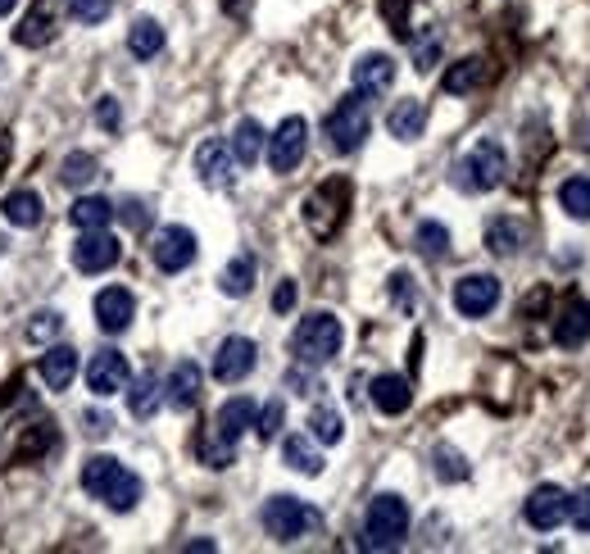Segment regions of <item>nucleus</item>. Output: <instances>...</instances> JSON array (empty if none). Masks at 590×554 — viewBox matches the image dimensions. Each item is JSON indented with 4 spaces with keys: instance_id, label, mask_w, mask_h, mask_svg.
I'll return each mask as SVG.
<instances>
[{
    "instance_id": "nucleus-1",
    "label": "nucleus",
    "mask_w": 590,
    "mask_h": 554,
    "mask_svg": "<svg viewBox=\"0 0 590 554\" xmlns=\"http://www.w3.org/2000/svg\"><path fill=\"white\" fill-rule=\"evenodd\" d=\"M82 491L91 495V500H101L105 510H114V514H132L136 505H141V477L132 473V469H123L114 455H91L87 464H82Z\"/></svg>"
},
{
    "instance_id": "nucleus-2",
    "label": "nucleus",
    "mask_w": 590,
    "mask_h": 554,
    "mask_svg": "<svg viewBox=\"0 0 590 554\" xmlns=\"http://www.w3.org/2000/svg\"><path fill=\"white\" fill-rule=\"evenodd\" d=\"M340 345H346V328H340L336 314H309L301 319V328H295L291 336V350H295V364H305V369H323L340 355Z\"/></svg>"
},
{
    "instance_id": "nucleus-3",
    "label": "nucleus",
    "mask_w": 590,
    "mask_h": 554,
    "mask_svg": "<svg viewBox=\"0 0 590 554\" xmlns=\"http://www.w3.org/2000/svg\"><path fill=\"white\" fill-rule=\"evenodd\" d=\"M405 536H409V505L396 495V491H382V495H373V505H368V514H364V550H396V545H405Z\"/></svg>"
},
{
    "instance_id": "nucleus-4",
    "label": "nucleus",
    "mask_w": 590,
    "mask_h": 554,
    "mask_svg": "<svg viewBox=\"0 0 590 554\" xmlns=\"http://www.w3.org/2000/svg\"><path fill=\"white\" fill-rule=\"evenodd\" d=\"M509 173V155H505V145L500 141H477L468 155L455 164V187L459 191H496Z\"/></svg>"
},
{
    "instance_id": "nucleus-5",
    "label": "nucleus",
    "mask_w": 590,
    "mask_h": 554,
    "mask_svg": "<svg viewBox=\"0 0 590 554\" xmlns=\"http://www.w3.org/2000/svg\"><path fill=\"white\" fill-rule=\"evenodd\" d=\"M260 523H264V532L273 541H286L291 545V541L318 532L323 527V514L314 505H305V500H295V495H273L268 505H264V514H260Z\"/></svg>"
},
{
    "instance_id": "nucleus-6",
    "label": "nucleus",
    "mask_w": 590,
    "mask_h": 554,
    "mask_svg": "<svg viewBox=\"0 0 590 554\" xmlns=\"http://www.w3.org/2000/svg\"><path fill=\"white\" fill-rule=\"evenodd\" d=\"M368 128H373V119H368V100L355 91V95H346V100H340V105L327 114L323 137H327V145L336 150V155H355V150L368 141Z\"/></svg>"
},
{
    "instance_id": "nucleus-7",
    "label": "nucleus",
    "mask_w": 590,
    "mask_h": 554,
    "mask_svg": "<svg viewBox=\"0 0 590 554\" xmlns=\"http://www.w3.org/2000/svg\"><path fill=\"white\" fill-rule=\"evenodd\" d=\"M346 205H350V182H346V178L323 182L318 191L305 195V228H309L318 241L336 236V228L346 223Z\"/></svg>"
},
{
    "instance_id": "nucleus-8",
    "label": "nucleus",
    "mask_w": 590,
    "mask_h": 554,
    "mask_svg": "<svg viewBox=\"0 0 590 554\" xmlns=\"http://www.w3.org/2000/svg\"><path fill=\"white\" fill-rule=\"evenodd\" d=\"M264 145H268V169L273 173H295L305 160V145H309V123L301 114H291V119L277 123V132Z\"/></svg>"
},
{
    "instance_id": "nucleus-9",
    "label": "nucleus",
    "mask_w": 590,
    "mask_h": 554,
    "mask_svg": "<svg viewBox=\"0 0 590 554\" xmlns=\"http://www.w3.org/2000/svg\"><path fill=\"white\" fill-rule=\"evenodd\" d=\"M119 255H123L119 236H110L105 228H91V232H82L78 245H73V269H78V273H110V269L119 264Z\"/></svg>"
},
{
    "instance_id": "nucleus-10",
    "label": "nucleus",
    "mask_w": 590,
    "mask_h": 554,
    "mask_svg": "<svg viewBox=\"0 0 590 554\" xmlns=\"http://www.w3.org/2000/svg\"><path fill=\"white\" fill-rule=\"evenodd\" d=\"M568 491L563 486H555V482H546V486H536L531 495H527V505H522V518L536 527V532H555L559 523H568Z\"/></svg>"
},
{
    "instance_id": "nucleus-11",
    "label": "nucleus",
    "mask_w": 590,
    "mask_h": 554,
    "mask_svg": "<svg viewBox=\"0 0 590 554\" xmlns=\"http://www.w3.org/2000/svg\"><path fill=\"white\" fill-rule=\"evenodd\" d=\"M195 232L191 228H182V223H169L164 232H155V245H151V255H155V264L164 269V273H182V269H191L195 264Z\"/></svg>"
},
{
    "instance_id": "nucleus-12",
    "label": "nucleus",
    "mask_w": 590,
    "mask_h": 554,
    "mask_svg": "<svg viewBox=\"0 0 590 554\" xmlns=\"http://www.w3.org/2000/svg\"><path fill=\"white\" fill-rule=\"evenodd\" d=\"M496 305H500V282L490 273H468L455 282V310L464 319H486Z\"/></svg>"
},
{
    "instance_id": "nucleus-13",
    "label": "nucleus",
    "mask_w": 590,
    "mask_h": 554,
    "mask_svg": "<svg viewBox=\"0 0 590 554\" xmlns=\"http://www.w3.org/2000/svg\"><path fill=\"white\" fill-rule=\"evenodd\" d=\"M128 382H132V369H128V360L119 355V350H95L91 364H87V391L105 400V395L128 391Z\"/></svg>"
},
{
    "instance_id": "nucleus-14",
    "label": "nucleus",
    "mask_w": 590,
    "mask_h": 554,
    "mask_svg": "<svg viewBox=\"0 0 590 554\" xmlns=\"http://www.w3.org/2000/svg\"><path fill=\"white\" fill-rule=\"evenodd\" d=\"M255 364H260L255 341H251V336H227V341L218 345V355H214V377L232 386V382H241V377H251Z\"/></svg>"
},
{
    "instance_id": "nucleus-15",
    "label": "nucleus",
    "mask_w": 590,
    "mask_h": 554,
    "mask_svg": "<svg viewBox=\"0 0 590 554\" xmlns=\"http://www.w3.org/2000/svg\"><path fill=\"white\" fill-rule=\"evenodd\" d=\"M132 314H136V300L128 286H105L101 295H95V323H101V332L119 336L132 328Z\"/></svg>"
},
{
    "instance_id": "nucleus-16",
    "label": "nucleus",
    "mask_w": 590,
    "mask_h": 554,
    "mask_svg": "<svg viewBox=\"0 0 590 554\" xmlns=\"http://www.w3.org/2000/svg\"><path fill=\"white\" fill-rule=\"evenodd\" d=\"M368 395H373V410L377 414H409V405H414V386H409V377H400V373H382V377H373L368 382Z\"/></svg>"
},
{
    "instance_id": "nucleus-17",
    "label": "nucleus",
    "mask_w": 590,
    "mask_h": 554,
    "mask_svg": "<svg viewBox=\"0 0 590 554\" xmlns=\"http://www.w3.org/2000/svg\"><path fill=\"white\" fill-rule=\"evenodd\" d=\"M201 391H205V373H201V364H191V360H182V364L169 373V382H164V400H169L177 414L195 410Z\"/></svg>"
},
{
    "instance_id": "nucleus-18",
    "label": "nucleus",
    "mask_w": 590,
    "mask_h": 554,
    "mask_svg": "<svg viewBox=\"0 0 590 554\" xmlns=\"http://www.w3.org/2000/svg\"><path fill=\"white\" fill-rule=\"evenodd\" d=\"M350 78H355L359 95H386L390 87H396V60L382 56V50H373V56H359Z\"/></svg>"
},
{
    "instance_id": "nucleus-19",
    "label": "nucleus",
    "mask_w": 590,
    "mask_h": 554,
    "mask_svg": "<svg viewBox=\"0 0 590 554\" xmlns=\"http://www.w3.org/2000/svg\"><path fill=\"white\" fill-rule=\"evenodd\" d=\"M232 145L227 141H205L201 150H195V178H201L205 187H214V191H223L227 182H232Z\"/></svg>"
},
{
    "instance_id": "nucleus-20",
    "label": "nucleus",
    "mask_w": 590,
    "mask_h": 554,
    "mask_svg": "<svg viewBox=\"0 0 590 554\" xmlns=\"http://www.w3.org/2000/svg\"><path fill=\"white\" fill-rule=\"evenodd\" d=\"M555 341H559L563 350H577V345L590 341V300L572 295L568 305L559 310V319H555Z\"/></svg>"
},
{
    "instance_id": "nucleus-21",
    "label": "nucleus",
    "mask_w": 590,
    "mask_h": 554,
    "mask_svg": "<svg viewBox=\"0 0 590 554\" xmlns=\"http://www.w3.org/2000/svg\"><path fill=\"white\" fill-rule=\"evenodd\" d=\"M255 400H245V395H232L227 400V405L218 410V419H214V436H223L227 445H236L245 432H251L255 427Z\"/></svg>"
},
{
    "instance_id": "nucleus-22",
    "label": "nucleus",
    "mask_w": 590,
    "mask_h": 554,
    "mask_svg": "<svg viewBox=\"0 0 590 554\" xmlns=\"http://www.w3.org/2000/svg\"><path fill=\"white\" fill-rule=\"evenodd\" d=\"M386 128H390V137H396V141H418L423 128H427V100H418V95L396 100L390 114H386Z\"/></svg>"
},
{
    "instance_id": "nucleus-23",
    "label": "nucleus",
    "mask_w": 590,
    "mask_h": 554,
    "mask_svg": "<svg viewBox=\"0 0 590 554\" xmlns=\"http://www.w3.org/2000/svg\"><path fill=\"white\" fill-rule=\"evenodd\" d=\"M37 373L51 391H64L73 382V373H78V350L51 341V345H45V355H41V364H37Z\"/></svg>"
},
{
    "instance_id": "nucleus-24",
    "label": "nucleus",
    "mask_w": 590,
    "mask_h": 554,
    "mask_svg": "<svg viewBox=\"0 0 590 554\" xmlns=\"http://www.w3.org/2000/svg\"><path fill=\"white\" fill-rule=\"evenodd\" d=\"M527 245V223L513 219V214H500V219H490L486 223V250L490 255H518V250Z\"/></svg>"
},
{
    "instance_id": "nucleus-25",
    "label": "nucleus",
    "mask_w": 590,
    "mask_h": 554,
    "mask_svg": "<svg viewBox=\"0 0 590 554\" xmlns=\"http://www.w3.org/2000/svg\"><path fill=\"white\" fill-rule=\"evenodd\" d=\"M264 128L255 123V119H241L236 123V132H232V160L241 164V169H251L260 155H264Z\"/></svg>"
},
{
    "instance_id": "nucleus-26",
    "label": "nucleus",
    "mask_w": 590,
    "mask_h": 554,
    "mask_svg": "<svg viewBox=\"0 0 590 554\" xmlns=\"http://www.w3.org/2000/svg\"><path fill=\"white\" fill-rule=\"evenodd\" d=\"M0 210H6V219L14 228H37L41 223V195L28 191V187H19V191H10L6 200H0Z\"/></svg>"
},
{
    "instance_id": "nucleus-27",
    "label": "nucleus",
    "mask_w": 590,
    "mask_h": 554,
    "mask_svg": "<svg viewBox=\"0 0 590 554\" xmlns=\"http://www.w3.org/2000/svg\"><path fill=\"white\" fill-rule=\"evenodd\" d=\"M51 37H55V14L45 10V6H37V10L14 28V46H28V50H41Z\"/></svg>"
},
{
    "instance_id": "nucleus-28",
    "label": "nucleus",
    "mask_w": 590,
    "mask_h": 554,
    "mask_svg": "<svg viewBox=\"0 0 590 554\" xmlns=\"http://www.w3.org/2000/svg\"><path fill=\"white\" fill-rule=\"evenodd\" d=\"M481 82H486V60H481V56L450 64V69H446V78H440V87H446L450 95H468V91H477Z\"/></svg>"
},
{
    "instance_id": "nucleus-29",
    "label": "nucleus",
    "mask_w": 590,
    "mask_h": 554,
    "mask_svg": "<svg viewBox=\"0 0 590 554\" xmlns=\"http://www.w3.org/2000/svg\"><path fill=\"white\" fill-rule=\"evenodd\" d=\"M128 50H132L136 60H155L160 50H164V28L155 19H136L128 28Z\"/></svg>"
},
{
    "instance_id": "nucleus-30",
    "label": "nucleus",
    "mask_w": 590,
    "mask_h": 554,
    "mask_svg": "<svg viewBox=\"0 0 590 554\" xmlns=\"http://www.w3.org/2000/svg\"><path fill=\"white\" fill-rule=\"evenodd\" d=\"M282 460H286L295 473H305V477H318V473H323V455L309 445V436H286V441H282Z\"/></svg>"
},
{
    "instance_id": "nucleus-31",
    "label": "nucleus",
    "mask_w": 590,
    "mask_h": 554,
    "mask_svg": "<svg viewBox=\"0 0 590 554\" xmlns=\"http://www.w3.org/2000/svg\"><path fill=\"white\" fill-rule=\"evenodd\" d=\"M218 286H223V295H251L255 291V255H245V250H241V255L223 269V278H218Z\"/></svg>"
},
{
    "instance_id": "nucleus-32",
    "label": "nucleus",
    "mask_w": 590,
    "mask_h": 554,
    "mask_svg": "<svg viewBox=\"0 0 590 554\" xmlns=\"http://www.w3.org/2000/svg\"><path fill=\"white\" fill-rule=\"evenodd\" d=\"M69 219L82 228V232H91V228H110V219H114V205L105 195H82L78 205L69 210Z\"/></svg>"
},
{
    "instance_id": "nucleus-33",
    "label": "nucleus",
    "mask_w": 590,
    "mask_h": 554,
    "mask_svg": "<svg viewBox=\"0 0 590 554\" xmlns=\"http://www.w3.org/2000/svg\"><path fill=\"white\" fill-rule=\"evenodd\" d=\"M128 386H132V382H128ZM160 400H164V391H160V373H141L136 386H132V395H128V405H132L136 419H151V414L160 410Z\"/></svg>"
},
{
    "instance_id": "nucleus-34",
    "label": "nucleus",
    "mask_w": 590,
    "mask_h": 554,
    "mask_svg": "<svg viewBox=\"0 0 590 554\" xmlns=\"http://www.w3.org/2000/svg\"><path fill=\"white\" fill-rule=\"evenodd\" d=\"M559 205H563V214L568 219H590V178H568L563 187H559Z\"/></svg>"
},
{
    "instance_id": "nucleus-35",
    "label": "nucleus",
    "mask_w": 590,
    "mask_h": 554,
    "mask_svg": "<svg viewBox=\"0 0 590 554\" xmlns=\"http://www.w3.org/2000/svg\"><path fill=\"white\" fill-rule=\"evenodd\" d=\"M309 432H314V441L336 445L340 436H346V423H340V414H336L332 405H314V410H309Z\"/></svg>"
},
{
    "instance_id": "nucleus-36",
    "label": "nucleus",
    "mask_w": 590,
    "mask_h": 554,
    "mask_svg": "<svg viewBox=\"0 0 590 554\" xmlns=\"http://www.w3.org/2000/svg\"><path fill=\"white\" fill-rule=\"evenodd\" d=\"M414 241H418V250H423L427 260H446L450 255V232H446V223H431V219L418 223V236Z\"/></svg>"
},
{
    "instance_id": "nucleus-37",
    "label": "nucleus",
    "mask_w": 590,
    "mask_h": 554,
    "mask_svg": "<svg viewBox=\"0 0 590 554\" xmlns=\"http://www.w3.org/2000/svg\"><path fill=\"white\" fill-rule=\"evenodd\" d=\"M95 169H101V164H95L87 150H73V155H64V164H60V182L64 187H91Z\"/></svg>"
},
{
    "instance_id": "nucleus-38",
    "label": "nucleus",
    "mask_w": 590,
    "mask_h": 554,
    "mask_svg": "<svg viewBox=\"0 0 590 554\" xmlns=\"http://www.w3.org/2000/svg\"><path fill=\"white\" fill-rule=\"evenodd\" d=\"M60 332H64V314H60V310H41V314H32V323L23 328V336L37 341V345H51Z\"/></svg>"
},
{
    "instance_id": "nucleus-39",
    "label": "nucleus",
    "mask_w": 590,
    "mask_h": 554,
    "mask_svg": "<svg viewBox=\"0 0 590 554\" xmlns=\"http://www.w3.org/2000/svg\"><path fill=\"white\" fill-rule=\"evenodd\" d=\"M436 477L440 482H464L468 477V464H464V455H459V450L455 445H436Z\"/></svg>"
},
{
    "instance_id": "nucleus-40",
    "label": "nucleus",
    "mask_w": 590,
    "mask_h": 554,
    "mask_svg": "<svg viewBox=\"0 0 590 554\" xmlns=\"http://www.w3.org/2000/svg\"><path fill=\"white\" fill-rule=\"evenodd\" d=\"M201 464H205V469H232V464H236V445H227L223 436L210 432V436L201 441Z\"/></svg>"
},
{
    "instance_id": "nucleus-41",
    "label": "nucleus",
    "mask_w": 590,
    "mask_h": 554,
    "mask_svg": "<svg viewBox=\"0 0 590 554\" xmlns=\"http://www.w3.org/2000/svg\"><path fill=\"white\" fill-rule=\"evenodd\" d=\"M69 14L82 23V28H95L114 14V0H69Z\"/></svg>"
},
{
    "instance_id": "nucleus-42",
    "label": "nucleus",
    "mask_w": 590,
    "mask_h": 554,
    "mask_svg": "<svg viewBox=\"0 0 590 554\" xmlns=\"http://www.w3.org/2000/svg\"><path fill=\"white\" fill-rule=\"evenodd\" d=\"M282 419H286V400H268V405L255 414V427H260V436H264V441H273V436L282 432Z\"/></svg>"
},
{
    "instance_id": "nucleus-43",
    "label": "nucleus",
    "mask_w": 590,
    "mask_h": 554,
    "mask_svg": "<svg viewBox=\"0 0 590 554\" xmlns=\"http://www.w3.org/2000/svg\"><path fill=\"white\" fill-rule=\"evenodd\" d=\"M436 60H440V32H427L423 41H414V69L427 73Z\"/></svg>"
},
{
    "instance_id": "nucleus-44",
    "label": "nucleus",
    "mask_w": 590,
    "mask_h": 554,
    "mask_svg": "<svg viewBox=\"0 0 590 554\" xmlns=\"http://www.w3.org/2000/svg\"><path fill=\"white\" fill-rule=\"evenodd\" d=\"M382 14L396 37H409V0H382Z\"/></svg>"
},
{
    "instance_id": "nucleus-45",
    "label": "nucleus",
    "mask_w": 590,
    "mask_h": 554,
    "mask_svg": "<svg viewBox=\"0 0 590 554\" xmlns=\"http://www.w3.org/2000/svg\"><path fill=\"white\" fill-rule=\"evenodd\" d=\"M132 232H141V228H151V210H145V200H123V205L114 210Z\"/></svg>"
},
{
    "instance_id": "nucleus-46",
    "label": "nucleus",
    "mask_w": 590,
    "mask_h": 554,
    "mask_svg": "<svg viewBox=\"0 0 590 554\" xmlns=\"http://www.w3.org/2000/svg\"><path fill=\"white\" fill-rule=\"evenodd\" d=\"M568 523H572L577 532H590V486L577 491V495L568 500Z\"/></svg>"
},
{
    "instance_id": "nucleus-47",
    "label": "nucleus",
    "mask_w": 590,
    "mask_h": 554,
    "mask_svg": "<svg viewBox=\"0 0 590 554\" xmlns=\"http://www.w3.org/2000/svg\"><path fill=\"white\" fill-rule=\"evenodd\" d=\"M95 119H101V128H110V132H114V128H119V100H114V95H105L101 105H95Z\"/></svg>"
},
{
    "instance_id": "nucleus-48",
    "label": "nucleus",
    "mask_w": 590,
    "mask_h": 554,
    "mask_svg": "<svg viewBox=\"0 0 590 554\" xmlns=\"http://www.w3.org/2000/svg\"><path fill=\"white\" fill-rule=\"evenodd\" d=\"M295 295H301V291H295V282L286 278V282L277 286V295H273V310H277V314H286V310H295Z\"/></svg>"
},
{
    "instance_id": "nucleus-49",
    "label": "nucleus",
    "mask_w": 590,
    "mask_h": 554,
    "mask_svg": "<svg viewBox=\"0 0 590 554\" xmlns=\"http://www.w3.org/2000/svg\"><path fill=\"white\" fill-rule=\"evenodd\" d=\"M82 423H87V436H110V414H82Z\"/></svg>"
},
{
    "instance_id": "nucleus-50",
    "label": "nucleus",
    "mask_w": 590,
    "mask_h": 554,
    "mask_svg": "<svg viewBox=\"0 0 590 554\" xmlns=\"http://www.w3.org/2000/svg\"><path fill=\"white\" fill-rule=\"evenodd\" d=\"M218 6H223L227 19H251V6H255V0H218Z\"/></svg>"
},
{
    "instance_id": "nucleus-51",
    "label": "nucleus",
    "mask_w": 590,
    "mask_h": 554,
    "mask_svg": "<svg viewBox=\"0 0 590 554\" xmlns=\"http://www.w3.org/2000/svg\"><path fill=\"white\" fill-rule=\"evenodd\" d=\"M577 145L590 150V119H577Z\"/></svg>"
},
{
    "instance_id": "nucleus-52",
    "label": "nucleus",
    "mask_w": 590,
    "mask_h": 554,
    "mask_svg": "<svg viewBox=\"0 0 590 554\" xmlns=\"http://www.w3.org/2000/svg\"><path fill=\"white\" fill-rule=\"evenodd\" d=\"M6 160H10V132H0V169H6Z\"/></svg>"
},
{
    "instance_id": "nucleus-53",
    "label": "nucleus",
    "mask_w": 590,
    "mask_h": 554,
    "mask_svg": "<svg viewBox=\"0 0 590 554\" xmlns=\"http://www.w3.org/2000/svg\"><path fill=\"white\" fill-rule=\"evenodd\" d=\"M14 6H19V0H0V19H6V14L14 10Z\"/></svg>"
}]
</instances>
